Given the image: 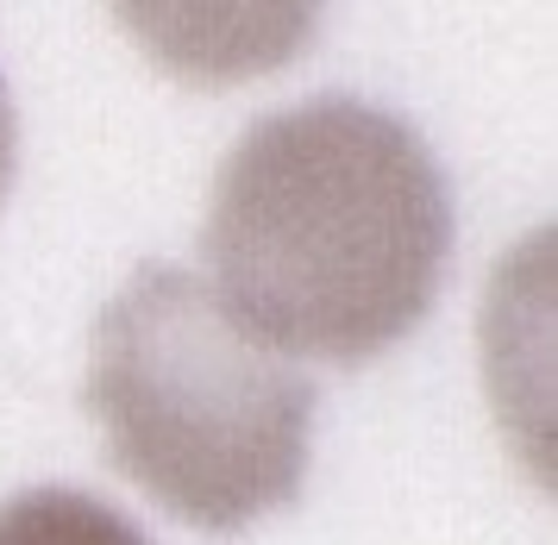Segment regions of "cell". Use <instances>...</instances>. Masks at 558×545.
<instances>
[{"label":"cell","mask_w":558,"mask_h":545,"mask_svg":"<svg viewBox=\"0 0 558 545\" xmlns=\"http://www.w3.org/2000/svg\"><path fill=\"white\" fill-rule=\"evenodd\" d=\"M202 257L214 295L270 351L371 364L427 320L452 257V195L408 120L320 95L227 150Z\"/></svg>","instance_id":"cell-1"},{"label":"cell","mask_w":558,"mask_h":545,"mask_svg":"<svg viewBox=\"0 0 558 545\" xmlns=\"http://www.w3.org/2000/svg\"><path fill=\"white\" fill-rule=\"evenodd\" d=\"M82 408L113 471L202 533H245L307 483L314 383L177 264H145L101 307Z\"/></svg>","instance_id":"cell-2"},{"label":"cell","mask_w":558,"mask_h":545,"mask_svg":"<svg viewBox=\"0 0 558 545\" xmlns=\"http://www.w3.org/2000/svg\"><path fill=\"white\" fill-rule=\"evenodd\" d=\"M327 0H113V20L157 70L189 88H239L289 70Z\"/></svg>","instance_id":"cell-3"},{"label":"cell","mask_w":558,"mask_h":545,"mask_svg":"<svg viewBox=\"0 0 558 545\" xmlns=\"http://www.w3.org/2000/svg\"><path fill=\"white\" fill-rule=\"evenodd\" d=\"M0 545H151L138 526L82 496V489H26L0 501Z\"/></svg>","instance_id":"cell-4"},{"label":"cell","mask_w":558,"mask_h":545,"mask_svg":"<svg viewBox=\"0 0 558 545\" xmlns=\"http://www.w3.org/2000/svg\"><path fill=\"white\" fill-rule=\"evenodd\" d=\"M13 164H20V113H13V95L0 82V201L13 189Z\"/></svg>","instance_id":"cell-5"}]
</instances>
